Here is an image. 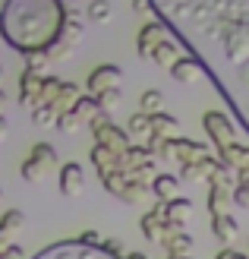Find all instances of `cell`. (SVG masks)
<instances>
[{"mask_svg": "<svg viewBox=\"0 0 249 259\" xmlns=\"http://www.w3.org/2000/svg\"><path fill=\"white\" fill-rule=\"evenodd\" d=\"M4 38L19 51H47L63 25L60 0H7L0 13Z\"/></svg>", "mask_w": 249, "mask_h": 259, "instance_id": "1", "label": "cell"}, {"mask_svg": "<svg viewBox=\"0 0 249 259\" xmlns=\"http://www.w3.org/2000/svg\"><path fill=\"white\" fill-rule=\"evenodd\" d=\"M82 16H79V10L76 13H63V25H60V32H57V38L47 45V57L51 60H67L73 51H76V45L82 41Z\"/></svg>", "mask_w": 249, "mask_h": 259, "instance_id": "2", "label": "cell"}, {"mask_svg": "<svg viewBox=\"0 0 249 259\" xmlns=\"http://www.w3.org/2000/svg\"><path fill=\"white\" fill-rule=\"evenodd\" d=\"M60 161V155L57 149L51 146V142H35L32 152L25 155V161H22V180H29V184H41V180L51 174V167H57Z\"/></svg>", "mask_w": 249, "mask_h": 259, "instance_id": "3", "label": "cell"}, {"mask_svg": "<svg viewBox=\"0 0 249 259\" xmlns=\"http://www.w3.org/2000/svg\"><path fill=\"white\" fill-rule=\"evenodd\" d=\"M88 130H91V136H95V142L98 146H108V149H114V152H120V155H126V149L133 146V139H129V133L126 130H120L111 117H108V111H101L95 120L88 123Z\"/></svg>", "mask_w": 249, "mask_h": 259, "instance_id": "4", "label": "cell"}, {"mask_svg": "<svg viewBox=\"0 0 249 259\" xmlns=\"http://www.w3.org/2000/svg\"><path fill=\"white\" fill-rule=\"evenodd\" d=\"M202 126L208 130V136H212L215 149L230 146V142H237V130H233V123L227 120V114H224V111H205Z\"/></svg>", "mask_w": 249, "mask_h": 259, "instance_id": "5", "label": "cell"}, {"mask_svg": "<svg viewBox=\"0 0 249 259\" xmlns=\"http://www.w3.org/2000/svg\"><path fill=\"white\" fill-rule=\"evenodd\" d=\"M208 155V149L202 146V142H192L186 136H174L167 139V158H174L180 164H192V161H202Z\"/></svg>", "mask_w": 249, "mask_h": 259, "instance_id": "6", "label": "cell"}, {"mask_svg": "<svg viewBox=\"0 0 249 259\" xmlns=\"http://www.w3.org/2000/svg\"><path fill=\"white\" fill-rule=\"evenodd\" d=\"M120 79H123V70L117 67V63H101V67H95L88 73L85 89H88V95H98V92H104V89H117Z\"/></svg>", "mask_w": 249, "mask_h": 259, "instance_id": "7", "label": "cell"}, {"mask_svg": "<svg viewBox=\"0 0 249 259\" xmlns=\"http://www.w3.org/2000/svg\"><path fill=\"white\" fill-rule=\"evenodd\" d=\"M91 164H95V171H98V177H108V174H114V171H126V164H123V155L120 152H114V149H108V146H91Z\"/></svg>", "mask_w": 249, "mask_h": 259, "instance_id": "8", "label": "cell"}, {"mask_svg": "<svg viewBox=\"0 0 249 259\" xmlns=\"http://www.w3.org/2000/svg\"><path fill=\"white\" fill-rule=\"evenodd\" d=\"M41 85H44V73L22 70L19 73V105L22 108H38V101H41Z\"/></svg>", "mask_w": 249, "mask_h": 259, "instance_id": "9", "label": "cell"}, {"mask_svg": "<svg viewBox=\"0 0 249 259\" xmlns=\"http://www.w3.org/2000/svg\"><path fill=\"white\" fill-rule=\"evenodd\" d=\"M161 247L167 250V256H189V253H192V237L186 234V228L167 222V225H164Z\"/></svg>", "mask_w": 249, "mask_h": 259, "instance_id": "10", "label": "cell"}, {"mask_svg": "<svg viewBox=\"0 0 249 259\" xmlns=\"http://www.w3.org/2000/svg\"><path fill=\"white\" fill-rule=\"evenodd\" d=\"M164 41V22H158V19H152V22H145L139 29V35H136V48H139V57H152L155 54V48H158Z\"/></svg>", "mask_w": 249, "mask_h": 259, "instance_id": "11", "label": "cell"}, {"mask_svg": "<svg viewBox=\"0 0 249 259\" xmlns=\"http://www.w3.org/2000/svg\"><path fill=\"white\" fill-rule=\"evenodd\" d=\"M85 187V174H82V164L79 161H67V164H60V193L67 199L73 196H79Z\"/></svg>", "mask_w": 249, "mask_h": 259, "instance_id": "12", "label": "cell"}, {"mask_svg": "<svg viewBox=\"0 0 249 259\" xmlns=\"http://www.w3.org/2000/svg\"><path fill=\"white\" fill-rule=\"evenodd\" d=\"M164 202H155L152 205V212H145L139 218V228H142V237L145 240H152V243H161V237H164Z\"/></svg>", "mask_w": 249, "mask_h": 259, "instance_id": "13", "label": "cell"}, {"mask_svg": "<svg viewBox=\"0 0 249 259\" xmlns=\"http://www.w3.org/2000/svg\"><path fill=\"white\" fill-rule=\"evenodd\" d=\"M22 225H25V215L19 209H10V212L0 215V253L7 247H13V237L22 231Z\"/></svg>", "mask_w": 249, "mask_h": 259, "instance_id": "14", "label": "cell"}, {"mask_svg": "<svg viewBox=\"0 0 249 259\" xmlns=\"http://www.w3.org/2000/svg\"><path fill=\"white\" fill-rule=\"evenodd\" d=\"M158 202H161V199H158ZM189 215H192V199H186V196H174V199L164 202V222L186 228Z\"/></svg>", "mask_w": 249, "mask_h": 259, "instance_id": "15", "label": "cell"}, {"mask_svg": "<svg viewBox=\"0 0 249 259\" xmlns=\"http://www.w3.org/2000/svg\"><path fill=\"white\" fill-rule=\"evenodd\" d=\"M170 76H174L177 82H195V79H202V63H199V57L183 54L174 67H170Z\"/></svg>", "mask_w": 249, "mask_h": 259, "instance_id": "16", "label": "cell"}, {"mask_svg": "<svg viewBox=\"0 0 249 259\" xmlns=\"http://www.w3.org/2000/svg\"><path fill=\"white\" fill-rule=\"evenodd\" d=\"M212 234L224 243V247H230L233 240H237V234H240V225H237V218L233 215H212Z\"/></svg>", "mask_w": 249, "mask_h": 259, "instance_id": "17", "label": "cell"}, {"mask_svg": "<svg viewBox=\"0 0 249 259\" xmlns=\"http://www.w3.org/2000/svg\"><path fill=\"white\" fill-rule=\"evenodd\" d=\"M180 184H183V180H180L177 174H161V171H158V177L152 180V196L161 199V202H167V199L180 196Z\"/></svg>", "mask_w": 249, "mask_h": 259, "instance_id": "18", "label": "cell"}, {"mask_svg": "<svg viewBox=\"0 0 249 259\" xmlns=\"http://www.w3.org/2000/svg\"><path fill=\"white\" fill-rule=\"evenodd\" d=\"M126 133H129L133 142H145L148 133H152V117H148V114H142V111H136L133 117L126 120Z\"/></svg>", "mask_w": 249, "mask_h": 259, "instance_id": "19", "label": "cell"}, {"mask_svg": "<svg viewBox=\"0 0 249 259\" xmlns=\"http://www.w3.org/2000/svg\"><path fill=\"white\" fill-rule=\"evenodd\" d=\"M180 57H183V54H180V45H177V41H167V38H164L158 48H155V54H152V60L158 63V67H164V70H170Z\"/></svg>", "mask_w": 249, "mask_h": 259, "instance_id": "20", "label": "cell"}, {"mask_svg": "<svg viewBox=\"0 0 249 259\" xmlns=\"http://www.w3.org/2000/svg\"><path fill=\"white\" fill-rule=\"evenodd\" d=\"M230 199H233V190L208 187V212H212V215H224L230 209Z\"/></svg>", "mask_w": 249, "mask_h": 259, "instance_id": "21", "label": "cell"}, {"mask_svg": "<svg viewBox=\"0 0 249 259\" xmlns=\"http://www.w3.org/2000/svg\"><path fill=\"white\" fill-rule=\"evenodd\" d=\"M79 89H76L73 82H63L60 85V92H57V101H54V105H51V108H54L57 114H67V111H73L76 108V101H79Z\"/></svg>", "mask_w": 249, "mask_h": 259, "instance_id": "22", "label": "cell"}, {"mask_svg": "<svg viewBox=\"0 0 249 259\" xmlns=\"http://www.w3.org/2000/svg\"><path fill=\"white\" fill-rule=\"evenodd\" d=\"M148 161H155L152 158V152H148V146L145 142H133V146L126 149V155H123V164H126V171H136V167H142V164H148Z\"/></svg>", "mask_w": 249, "mask_h": 259, "instance_id": "23", "label": "cell"}, {"mask_svg": "<svg viewBox=\"0 0 249 259\" xmlns=\"http://www.w3.org/2000/svg\"><path fill=\"white\" fill-rule=\"evenodd\" d=\"M177 130H180V120L174 117V114H164V111L152 114V133H161V136H167V139H174Z\"/></svg>", "mask_w": 249, "mask_h": 259, "instance_id": "24", "label": "cell"}, {"mask_svg": "<svg viewBox=\"0 0 249 259\" xmlns=\"http://www.w3.org/2000/svg\"><path fill=\"white\" fill-rule=\"evenodd\" d=\"M139 111L142 114H158V111H164V92L161 89H145V92L139 95Z\"/></svg>", "mask_w": 249, "mask_h": 259, "instance_id": "25", "label": "cell"}, {"mask_svg": "<svg viewBox=\"0 0 249 259\" xmlns=\"http://www.w3.org/2000/svg\"><path fill=\"white\" fill-rule=\"evenodd\" d=\"M148 199H152V187L148 184H139V180L129 177L126 180V190H123V202L139 205V202H148Z\"/></svg>", "mask_w": 249, "mask_h": 259, "instance_id": "26", "label": "cell"}, {"mask_svg": "<svg viewBox=\"0 0 249 259\" xmlns=\"http://www.w3.org/2000/svg\"><path fill=\"white\" fill-rule=\"evenodd\" d=\"M76 114H79V120H85V123H91L101 114V105H98V98L95 95H79V101H76V108H73Z\"/></svg>", "mask_w": 249, "mask_h": 259, "instance_id": "27", "label": "cell"}, {"mask_svg": "<svg viewBox=\"0 0 249 259\" xmlns=\"http://www.w3.org/2000/svg\"><path fill=\"white\" fill-rule=\"evenodd\" d=\"M85 13H88L91 22H111L114 19V4L111 0H91Z\"/></svg>", "mask_w": 249, "mask_h": 259, "instance_id": "28", "label": "cell"}, {"mask_svg": "<svg viewBox=\"0 0 249 259\" xmlns=\"http://www.w3.org/2000/svg\"><path fill=\"white\" fill-rule=\"evenodd\" d=\"M22 60H25V70H32V73H44L51 67L47 51H22Z\"/></svg>", "mask_w": 249, "mask_h": 259, "instance_id": "29", "label": "cell"}, {"mask_svg": "<svg viewBox=\"0 0 249 259\" xmlns=\"http://www.w3.org/2000/svg\"><path fill=\"white\" fill-rule=\"evenodd\" d=\"M60 85H63V79H57V76H44V85H41V101L38 105H54L57 101V92H60Z\"/></svg>", "mask_w": 249, "mask_h": 259, "instance_id": "30", "label": "cell"}, {"mask_svg": "<svg viewBox=\"0 0 249 259\" xmlns=\"http://www.w3.org/2000/svg\"><path fill=\"white\" fill-rule=\"evenodd\" d=\"M145 146H148V152H152L155 161H164V158H167V136H161V133H148Z\"/></svg>", "mask_w": 249, "mask_h": 259, "instance_id": "31", "label": "cell"}, {"mask_svg": "<svg viewBox=\"0 0 249 259\" xmlns=\"http://www.w3.org/2000/svg\"><path fill=\"white\" fill-rule=\"evenodd\" d=\"M32 123H35V126H51V123H57V111L47 108V105H38V108H32Z\"/></svg>", "mask_w": 249, "mask_h": 259, "instance_id": "32", "label": "cell"}, {"mask_svg": "<svg viewBox=\"0 0 249 259\" xmlns=\"http://www.w3.org/2000/svg\"><path fill=\"white\" fill-rule=\"evenodd\" d=\"M95 98H98L101 111H114V108H117V101H120V85H117V89H104V92H98Z\"/></svg>", "mask_w": 249, "mask_h": 259, "instance_id": "33", "label": "cell"}, {"mask_svg": "<svg viewBox=\"0 0 249 259\" xmlns=\"http://www.w3.org/2000/svg\"><path fill=\"white\" fill-rule=\"evenodd\" d=\"M79 123H82L79 114H76V111H67V114H57V123H54V126L60 130V133H73Z\"/></svg>", "mask_w": 249, "mask_h": 259, "instance_id": "34", "label": "cell"}, {"mask_svg": "<svg viewBox=\"0 0 249 259\" xmlns=\"http://www.w3.org/2000/svg\"><path fill=\"white\" fill-rule=\"evenodd\" d=\"M180 180H205V177H202V164H199V161L180 164Z\"/></svg>", "mask_w": 249, "mask_h": 259, "instance_id": "35", "label": "cell"}, {"mask_svg": "<svg viewBox=\"0 0 249 259\" xmlns=\"http://www.w3.org/2000/svg\"><path fill=\"white\" fill-rule=\"evenodd\" d=\"M233 202L243 205V209H249V180H240L237 190H233Z\"/></svg>", "mask_w": 249, "mask_h": 259, "instance_id": "36", "label": "cell"}, {"mask_svg": "<svg viewBox=\"0 0 249 259\" xmlns=\"http://www.w3.org/2000/svg\"><path fill=\"white\" fill-rule=\"evenodd\" d=\"M104 250H108L114 259H126V250H123V243H120V240H114V237H111V240H104Z\"/></svg>", "mask_w": 249, "mask_h": 259, "instance_id": "37", "label": "cell"}, {"mask_svg": "<svg viewBox=\"0 0 249 259\" xmlns=\"http://www.w3.org/2000/svg\"><path fill=\"white\" fill-rule=\"evenodd\" d=\"M79 243H85V247H104V240H101V234H98V231H82Z\"/></svg>", "mask_w": 249, "mask_h": 259, "instance_id": "38", "label": "cell"}, {"mask_svg": "<svg viewBox=\"0 0 249 259\" xmlns=\"http://www.w3.org/2000/svg\"><path fill=\"white\" fill-rule=\"evenodd\" d=\"M215 259H249V256H243L240 250H233V247H221Z\"/></svg>", "mask_w": 249, "mask_h": 259, "instance_id": "39", "label": "cell"}, {"mask_svg": "<svg viewBox=\"0 0 249 259\" xmlns=\"http://www.w3.org/2000/svg\"><path fill=\"white\" fill-rule=\"evenodd\" d=\"M0 259H25V250H22V247H16V243H13V247H7L4 253H0Z\"/></svg>", "mask_w": 249, "mask_h": 259, "instance_id": "40", "label": "cell"}, {"mask_svg": "<svg viewBox=\"0 0 249 259\" xmlns=\"http://www.w3.org/2000/svg\"><path fill=\"white\" fill-rule=\"evenodd\" d=\"M133 10L145 16V13H152V0H133Z\"/></svg>", "mask_w": 249, "mask_h": 259, "instance_id": "41", "label": "cell"}, {"mask_svg": "<svg viewBox=\"0 0 249 259\" xmlns=\"http://www.w3.org/2000/svg\"><path fill=\"white\" fill-rule=\"evenodd\" d=\"M7 130H10V123H7V117H4V114H0V142L7 139Z\"/></svg>", "mask_w": 249, "mask_h": 259, "instance_id": "42", "label": "cell"}, {"mask_svg": "<svg viewBox=\"0 0 249 259\" xmlns=\"http://www.w3.org/2000/svg\"><path fill=\"white\" fill-rule=\"evenodd\" d=\"M126 259H152V256H145V253H126Z\"/></svg>", "mask_w": 249, "mask_h": 259, "instance_id": "43", "label": "cell"}, {"mask_svg": "<svg viewBox=\"0 0 249 259\" xmlns=\"http://www.w3.org/2000/svg\"><path fill=\"white\" fill-rule=\"evenodd\" d=\"M7 105V95H4V89H0V108H4Z\"/></svg>", "mask_w": 249, "mask_h": 259, "instance_id": "44", "label": "cell"}, {"mask_svg": "<svg viewBox=\"0 0 249 259\" xmlns=\"http://www.w3.org/2000/svg\"><path fill=\"white\" fill-rule=\"evenodd\" d=\"M167 259H192V256H167Z\"/></svg>", "mask_w": 249, "mask_h": 259, "instance_id": "45", "label": "cell"}, {"mask_svg": "<svg viewBox=\"0 0 249 259\" xmlns=\"http://www.w3.org/2000/svg\"><path fill=\"white\" fill-rule=\"evenodd\" d=\"M0 202H4V190H0Z\"/></svg>", "mask_w": 249, "mask_h": 259, "instance_id": "46", "label": "cell"}, {"mask_svg": "<svg viewBox=\"0 0 249 259\" xmlns=\"http://www.w3.org/2000/svg\"><path fill=\"white\" fill-rule=\"evenodd\" d=\"M0 76H4V67H0Z\"/></svg>", "mask_w": 249, "mask_h": 259, "instance_id": "47", "label": "cell"}]
</instances>
